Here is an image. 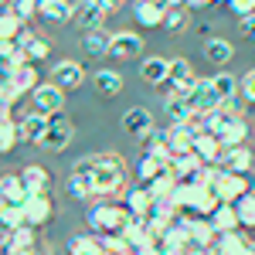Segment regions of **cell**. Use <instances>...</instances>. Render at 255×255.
<instances>
[{"instance_id":"cell-51","label":"cell","mask_w":255,"mask_h":255,"mask_svg":"<svg viewBox=\"0 0 255 255\" xmlns=\"http://www.w3.org/2000/svg\"><path fill=\"white\" fill-rule=\"evenodd\" d=\"M41 3H48V0H41Z\"/></svg>"},{"instance_id":"cell-11","label":"cell","mask_w":255,"mask_h":255,"mask_svg":"<svg viewBox=\"0 0 255 255\" xmlns=\"http://www.w3.org/2000/svg\"><path fill=\"white\" fill-rule=\"evenodd\" d=\"M163 17H167V7L157 3V0H136L133 3V20L139 27L153 31V27H163Z\"/></svg>"},{"instance_id":"cell-50","label":"cell","mask_w":255,"mask_h":255,"mask_svg":"<svg viewBox=\"0 0 255 255\" xmlns=\"http://www.w3.org/2000/svg\"><path fill=\"white\" fill-rule=\"evenodd\" d=\"M7 7H10V0H0V10H7Z\"/></svg>"},{"instance_id":"cell-21","label":"cell","mask_w":255,"mask_h":255,"mask_svg":"<svg viewBox=\"0 0 255 255\" xmlns=\"http://www.w3.org/2000/svg\"><path fill=\"white\" fill-rule=\"evenodd\" d=\"M24 201H27V191H24L20 174H3L0 177V204H14V208H20Z\"/></svg>"},{"instance_id":"cell-53","label":"cell","mask_w":255,"mask_h":255,"mask_svg":"<svg viewBox=\"0 0 255 255\" xmlns=\"http://www.w3.org/2000/svg\"><path fill=\"white\" fill-rule=\"evenodd\" d=\"M0 255H3V252H0Z\"/></svg>"},{"instance_id":"cell-38","label":"cell","mask_w":255,"mask_h":255,"mask_svg":"<svg viewBox=\"0 0 255 255\" xmlns=\"http://www.w3.org/2000/svg\"><path fill=\"white\" fill-rule=\"evenodd\" d=\"M235 215H238V228H252L255 232V197H252V191L242 197V201H235Z\"/></svg>"},{"instance_id":"cell-44","label":"cell","mask_w":255,"mask_h":255,"mask_svg":"<svg viewBox=\"0 0 255 255\" xmlns=\"http://www.w3.org/2000/svg\"><path fill=\"white\" fill-rule=\"evenodd\" d=\"M228 10H232L238 20L252 17V14H255V0H228Z\"/></svg>"},{"instance_id":"cell-37","label":"cell","mask_w":255,"mask_h":255,"mask_svg":"<svg viewBox=\"0 0 255 255\" xmlns=\"http://www.w3.org/2000/svg\"><path fill=\"white\" fill-rule=\"evenodd\" d=\"M24 34V20L14 17L10 10H0V41H17Z\"/></svg>"},{"instance_id":"cell-47","label":"cell","mask_w":255,"mask_h":255,"mask_svg":"<svg viewBox=\"0 0 255 255\" xmlns=\"http://www.w3.org/2000/svg\"><path fill=\"white\" fill-rule=\"evenodd\" d=\"M3 255H41L38 249H3Z\"/></svg>"},{"instance_id":"cell-45","label":"cell","mask_w":255,"mask_h":255,"mask_svg":"<svg viewBox=\"0 0 255 255\" xmlns=\"http://www.w3.org/2000/svg\"><path fill=\"white\" fill-rule=\"evenodd\" d=\"M238 31H242V38H245V41H252V44H255V14L238 20Z\"/></svg>"},{"instance_id":"cell-5","label":"cell","mask_w":255,"mask_h":255,"mask_svg":"<svg viewBox=\"0 0 255 255\" xmlns=\"http://www.w3.org/2000/svg\"><path fill=\"white\" fill-rule=\"evenodd\" d=\"M20 211H24V225L41 228V225H48L55 218V201H51V194H27Z\"/></svg>"},{"instance_id":"cell-13","label":"cell","mask_w":255,"mask_h":255,"mask_svg":"<svg viewBox=\"0 0 255 255\" xmlns=\"http://www.w3.org/2000/svg\"><path fill=\"white\" fill-rule=\"evenodd\" d=\"M215 255H255V238L242 235V232H232V235H218Z\"/></svg>"},{"instance_id":"cell-16","label":"cell","mask_w":255,"mask_h":255,"mask_svg":"<svg viewBox=\"0 0 255 255\" xmlns=\"http://www.w3.org/2000/svg\"><path fill=\"white\" fill-rule=\"evenodd\" d=\"M221 170H228V174H242L249 177V170L255 167V157L249 146H232V150H225V157H221V163H218Z\"/></svg>"},{"instance_id":"cell-35","label":"cell","mask_w":255,"mask_h":255,"mask_svg":"<svg viewBox=\"0 0 255 255\" xmlns=\"http://www.w3.org/2000/svg\"><path fill=\"white\" fill-rule=\"evenodd\" d=\"M7 249H38V228H31V225H20L10 232V242H7Z\"/></svg>"},{"instance_id":"cell-39","label":"cell","mask_w":255,"mask_h":255,"mask_svg":"<svg viewBox=\"0 0 255 255\" xmlns=\"http://www.w3.org/2000/svg\"><path fill=\"white\" fill-rule=\"evenodd\" d=\"M7 10L27 24V20L34 17V14H41V0H10V7H7Z\"/></svg>"},{"instance_id":"cell-30","label":"cell","mask_w":255,"mask_h":255,"mask_svg":"<svg viewBox=\"0 0 255 255\" xmlns=\"http://www.w3.org/2000/svg\"><path fill=\"white\" fill-rule=\"evenodd\" d=\"M163 113H167V119H170V126H187V119L194 116L191 113V106H187V99H163Z\"/></svg>"},{"instance_id":"cell-3","label":"cell","mask_w":255,"mask_h":255,"mask_svg":"<svg viewBox=\"0 0 255 255\" xmlns=\"http://www.w3.org/2000/svg\"><path fill=\"white\" fill-rule=\"evenodd\" d=\"M208 191L218 197V204H235V201H242V197L252 191V184H249V177H242V174H228V170L215 167V174H211V184H208Z\"/></svg>"},{"instance_id":"cell-49","label":"cell","mask_w":255,"mask_h":255,"mask_svg":"<svg viewBox=\"0 0 255 255\" xmlns=\"http://www.w3.org/2000/svg\"><path fill=\"white\" fill-rule=\"evenodd\" d=\"M167 10H174V7H187V0H160Z\"/></svg>"},{"instance_id":"cell-19","label":"cell","mask_w":255,"mask_h":255,"mask_svg":"<svg viewBox=\"0 0 255 255\" xmlns=\"http://www.w3.org/2000/svg\"><path fill=\"white\" fill-rule=\"evenodd\" d=\"M17 48H20V55H24V61H31V65H38L41 58H48L51 55V44L44 38H38L34 31H24L17 38Z\"/></svg>"},{"instance_id":"cell-8","label":"cell","mask_w":255,"mask_h":255,"mask_svg":"<svg viewBox=\"0 0 255 255\" xmlns=\"http://www.w3.org/2000/svg\"><path fill=\"white\" fill-rule=\"evenodd\" d=\"M48 126H51V116H44V113H27V116L17 123L20 129V139L24 143H31V146H41L44 143V136H48Z\"/></svg>"},{"instance_id":"cell-18","label":"cell","mask_w":255,"mask_h":255,"mask_svg":"<svg viewBox=\"0 0 255 255\" xmlns=\"http://www.w3.org/2000/svg\"><path fill=\"white\" fill-rule=\"evenodd\" d=\"M20 180H24V191L27 194H51V174L41 163H27L20 170Z\"/></svg>"},{"instance_id":"cell-36","label":"cell","mask_w":255,"mask_h":255,"mask_svg":"<svg viewBox=\"0 0 255 255\" xmlns=\"http://www.w3.org/2000/svg\"><path fill=\"white\" fill-rule=\"evenodd\" d=\"M197 167H204V163H201L194 153H184V157H174V160H170V174L177 177V184H180V180H187Z\"/></svg>"},{"instance_id":"cell-4","label":"cell","mask_w":255,"mask_h":255,"mask_svg":"<svg viewBox=\"0 0 255 255\" xmlns=\"http://www.w3.org/2000/svg\"><path fill=\"white\" fill-rule=\"evenodd\" d=\"M187 106H191L194 116H208V113H215L218 106H221V102H218L215 85H211V79H194L191 92H187Z\"/></svg>"},{"instance_id":"cell-10","label":"cell","mask_w":255,"mask_h":255,"mask_svg":"<svg viewBox=\"0 0 255 255\" xmlns=\"http://www.w3.org/2000/svg\"><path fill=\"white\" fill-rule=\"evenodd\" d=\"M82 82H85V68H82L79 61H55L51 65V85H58V89H79Z\"/></svg>"},{"instance_id":"cell-29","label":"cell","mask_w":255,"mask_h":255,"mask_svg":"<svg viewBox=\"0 0 255 255\" xmlns=\"http://www.w3.org/2000/svg\"><path fill=\"white\" fill-rule=\"evenodd\" d=\"M41 17L51 20V24L75 20V3H68V0H48V3H41Z\"/></svg>"},{"instance_id":"cell-32","label":"cell","mask_w":255,"mask_h":255,"mask_svg":"<svg viewBox=\"0 0 255 255\" xmlns=\"http://www.w3.org/2000/svg\"><path fill=\"white\" fill-rule=\"evenodd\" d=\"M68 255H109L96 235H75L68 242Z\"/></svg>"},{"instance_id":"cell-12","label":"cell","mask_w":255,"mask_h":255,"mask_svg":"<svg viewBox=\"0 0 255 255\" xmlns=\"http://www.w3.org/2000/svg\"><path fill=\"white\" fill-rule=\"evenodd\" d=\"M153 129V113L150 109H143V106H129L126 113H123V133H129V136H146Z\"/></svg>"},{"instance_id":"cell-28","label":"cell","mask_w":255,"mask_h":255,"mask_svg":"<svg viewBox=\"0 0 255 255\" xmlns=\"http://www.w3.org/2000/svg\"><path fill=\"white\" fill-rule=\"evenodd\" d=\"M221 146L225 150H232V146H245V139H249V119L245 116H235L228 126H225V133H221Z\"/></svg>"},{"instance_id":"cell-23","label":"cell","mask_w":255,"mask_h":255,"mask_svg":"<svg viewBox=\"0 0 255 255\" xmlns=\"http://www.w3.org/2000/svg\"><path fill=\"white\" fill-rule=\"evenodd\" d=\"M92 89H96L102 99H116L123 92V75L113 72V68H99L96 75H92Z\"/></svg>"},{"instance_id":"cell-1","label":"cell","mask_w":255,"mask_h":255,"mask_svg":"<svg viewBox=\"0 0 255 255\" xmlns=\"http://www.w3.org/2000/svg\"><path fill=\"white\" fill-rule=\"evenodd\" d=\"M72 167L89 170L92 180V197H113L126 191V160L119 153H92V157H79Z\"/></svg>"},{"instance_id":"cell-52","label":"cell","mask_w":255,"mask_h":255,"mask_svg":"<svg viewBox=\"0 0 255 255\" xmlns=\"http://www.w3.org/2000/svg\"><path fill=\"white\" fill-rule=\"evenodd\" d=\"M252 197H255V191H252Z\"/></svg>"},{"instance_id":"cell-31","label":"cell","mask_w":255,"mask_h":255,"mask_svg":"<svg viewBox=\"0 0 255 255\" xmlns=\"http://www.w3.org/2000/svg\"><path fill=\"white\" fill-rule=\"evenodd\" d=\"M163 170H167V167H163L160 160L146 157V153H139V160H136V177H139V184H143V187H150V184H153V180H157Z\"/></svg>"},{"instance_id":"cell-27","label":"cell","mask_w":255,"mask_h":255,"mask_svg":"<svg viewBox=\"0 0 255 255\" xmlns=\"http://www.w3.org/2000/svg\"><path fill=\"white\" fill-rule=\"evenodd\" d=\"M109 41H113L109 31H89L82 34V51L89 58H109Z\"/></svg>"},{"instance_id":"cell-43","label":"cell","mask_w":255,"mask_h":255,"mask_svg":"<svg viewBox=\"0 0 255 255\" xmlns=\"http://www.w3.org/2000/svg\"><path fill=\"white\" fill-rule=\"evenodd\" d=\"M238 96L245 102H255V68H249L242 79H238Z\"/></svg>"},{"instance_id":"cell-17","label":"cell","mask_w":255,"mask_h":255,"mask_svg":"<svg viewBox=\"0 0 255 255\" xmlns=\"http://www.w3.org/2000/svg\"><path fill=\"white\" fill-rule=\"evenodd\" d=\"M194 139H197V133L191 126H167V150H170V157L194 153Z\"/></svg>"},{"instance_id":"cell-6","label":"cell","mask_w":255,"mask_h":255,"mask_svg":"<svg viewBox=\"0 0 255 255\" xmlns=\"http://www.w3.org/2000/svg\"><path fill=\"white\" fill-rule=\"evenodd\" d=\"M31 99H34V109L44 113V116H58L65 109V89L51 85V82H41L38 89L31 92Z\"/></svg>"},{"instance_id":"cell-9","label":"cell","mask_w":255,"mask_h":255,"mask_svg":"<svg viewBox=\"0 0 255 255\" xmlns=\"http://www.w3.org/2000/svg\"><path fill=\"white\" fill-rule=\"evenodd\" d=\"M143 55V38H139L136 31H119V34H113V41H109V58H139Z\"/></svg>"},{"instance_id":"cell-15","label":"cell","mask_w":255,"mask_h":255,"mask_svg":"<svg viewBox=\"0 0 255 255\" xmlns=\"http://www.w3.org/2000/svg\"><path fill=\"white\" fill-rule=\"evenodd\" d=\"M194 157L204 163V167H218L221 157H225V146H221V139L211 136V133H197L194 139Z\"/></svg>"},{"instance_id":"cell-41","label":"cell","mask_w":255,"mask_h":255,"mask_svg":"<svg viewBox=\"0 0 255 255\" xmlns=\"http://www.w3.org/2000/svg\"><path fill=\"white\" fill-rule=\"evenodd\" d=\"M0 225H3L7 232L20 228V225H24V211H20V208H14V204H0Z\"/></svg>"},{"instance_id":"cell-7","label":"cell","mask_w":255,"mask_h":255,"mask_svg":"<svg viewBox=\"0 0 255 255\" xmlns=\"http://www.w3.org/2000/svg\"><path fill=\"white\" fill-rule=\"evenodd\" d=\"M72 139H75V126H72V123L58 113V116H51L48 136H44V143H41V146H44V150H51V153H61Z\"/></svg>"},{"instance_id":"cell-33","label":"cell","mask_w":255,"mask_h":255,"mask_svg":"<svg viewBox=\"0 0 255 255\" xmlns=\"http://www.w3.org/2000/svg\"><path fill=\"white\" fill-rule=\"evenodd\" d=\"M211 85H215V92H218V102H232V99H238V79L235 75L218 72L215 79H211Z\"/></svg>"},{"instance_id":"cell-34","label":"cell","mask_w":255,"mask_h":255,"mask_svg":"<svg viewBox=\"0 0 255 255\" xmlns=\"http://www.w3.org/2000/svg\"><path fill=\"white\" fill-rule=\"evenodd\" d=\"M20 143V129L10 116H0V153H10Z\"/></svg>"},{"instance_id":"cell-14","label":"cell","mask_w":255,"mask_h":255,"mask_svg":"<svg viewBox=\"0 0 255 255\" xmlns=\"http://www.w3.org/2000/svg\"><path fill=\"white\" fill-rule=\"evenodd\" d=\"M75 20H79V27L85 34H89V31H102L106 10L99 7V0H79V3H75Z\"/></svg>"},{"instance_id":"cell-22","label":"cell","mask_w":255,"mask_h":255,"mask_svg":"<svg viewBox=\"0 0 255 255\" xmlns=\"http://www.w3.org/2000/svg\"><path fill=\"white\" fill-rule=\"evenodd\" d=\"M167 68H170V58L150 55V58L139 61V79L146 82V85H163L167 82Z\"/></svg>"},{"instance_id":"cell-42","label":"cell","mask_w":255,"mask_h":255,"mask_svg":"<svg viewBox=\"0 0 255 255\" xmlns=\"http://www.w3.org/2000/svg\"><path fill=\"white\" fill-rule=\"evenodd\" d=\"M187 27V10L184 7H174V10H167V17H163V31H170V34H180Z\"/></svg>"},{"instance_id":"cell-25","label":"cell","mask_w":255,"mask_h":255,"mask_svg":"<svg viewBox=\"0 0 255 255\" xmlns=\"http://www.w3.org/2000/svg\"><path fill=\"white\" fill-rule=\"evenodd\" d=\"M7 85H14V89H17V92H24V96H27V92H34V89H38V85H41L38 65H31V61H24V65H17V68H14V75H10V82H7Z\"/></svg>"},{"instance_id":"cell-54","label":"cell","mask_w":255,"mask_h":255,"mask_svg":"<svg viewBox=\"0 0 255 255\" xmlns=\"http://www.w3.org/2000/svg\"><path fill=\"white\" fill-rule=\"evenodd\" d=\"M211 255H215V252H211Z\"/></svg>"},{"instance_id":"cell-46","label":"cell","mask_w":255,"mask_h":255,"mask_svg":"<svg viewBox=\"0 0 255 255\" xmlns=\"http://www.w3.org/2000/svg\"><path fill=\"white\" fill-rule=\"evenodd\" d=\"M218 3H228V0H187V7H194V10H204V7H218Z\"/></svg>"},{"instance_id":"cell-24","label":"cell","mask_w":255,"mask_h":255,"mask_svg":"<svg viewBox=\"0 0 255 255\" xmlns=\"http://www.w3.org/2000/svg\"><path fill=\"white\" fill-rule=\"evenodd\" d=\"M150 208H153V194H150V187H129L126 191V211L129 218H146L150 215Z\"/></svg>"},{"instance_id":"cell-2","label":"cell","mask_w":255,"mask_h":255,"mask_svg":"<svg viewBox=\"0 0 255 255\" xmlns=\"http://www.w3.org/2000/svg\"><path fill=\"white\" fill-rule=\"evenodd\" d=\"M126 221H129L126 204H116V201H109V197L92 201V204H89V211H85V225H89V232H92L96 238L119 235Z\"/></svg>"},{"instance_id":"cell-48","label":"cell","mask_w":255,"mask_h":255,"mask_svg":"<svg viewBox=\"0 0 255 255\" xmlns=\"http://www.w3.org/2000/svg\"><path fill=\"white\" fill-rule=\"evenodd\" d=\"M119 3H126V0H99V7H102L106 14H109V10H116Z\"/></svg>"},{"instance_id":"cell-20","label":"cell","mask_w":255,"mask_h":255,"mask_svg":"<svg viewBox=\"0 0 255 255\" xmlns=\"http://www.w3.org/2000/svg\"><path fill=\"white\" fill-rule=\"evenodd\" d=\"M201 55H204V61H211L215 68H225L228 61L235 58V48H232V41H225V38H208L204 48H201Z\"/></svg>"},{"instance_id":"cell-26","label":"cell","mask_w":255,"mask_h":255,"mask_svg":"<svg viewBox=\"0 0 255 255\" xmlns=\"http://www.w3.org/2000/svg\"><path fill=\"white\" fill-rule=\"evenodd\" d=\"M211 221V228H215V235H232L238 232V215H235V204H218L215 215L208 218Z\"/></svg>"},{"instance_id":"cell-40","label":"cell","mask_w":255,"mask_h":255,"mask_svg":"<svg viewBox=\"0 0 255 255\" xmlns=\"http://www.w3.org/2000/svg\"><path fill=\"white\" fill-rule=\"evenodd\" d=\"M174 187H177V177L170 174V170H163V174L150 184V194H153V197H170V194H174Z\"/></svg>"}]
</instances>
